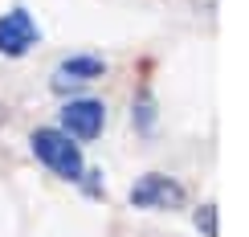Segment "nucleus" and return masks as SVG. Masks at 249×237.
<instances>
[{
	"mask_svg": "<svg viewBox=\"0 0 249 237\" xmlns=\"http://www.w3.org/2000/svg\"><path fill=\"white\" fill-rule=\"evenodd\" d=\"M102 70H107V61H98V57H70L66 66H61L57 82H66V78H98Z\"/></svg>",
	"mask_w": 249,
	"mask_h": 237,
	"instance_id": "39448f33",
	"label": "nucleus"
},
{
	"mask_svg": "<svg viewBox=\"0 0 249 237\" xmlns=\"http://www.w3.org/2000/svg\"><path fill=\"white\" fill-rule=\"evenodd\" d=\"M61 123H66V131H74L70 139H94L102 131V102L98 98H74V102H66Z\"/></svg>",
	"mask_w": 249,
	"mask_h": 237,
	"instance_id": "20e7f679",
	"label": "nucleus"
},
{
	"mask_svg": "<svg viewBox=\"0 0 249 237\" xmlns=\"http://www.w3.org/2000/svg\"><path fill=\"white\" fill-rule=\"evenodd\" d=\"M37 45V25L25 8H13V13L0 17V54L4 57H20Z\"/></svg>",
	"mask_w": 249,
	"mask_h": 237,
	"instance_id": "7ed1b4c3",
	"label": "nucleus"
},
{
	"mask_svg": "<svg viewBox=\"0 0 249 237\" xmlns=\"http://www.w3.org/2000/svg\"><path fill=\"white\" fill-rule=\"evenodd\" d=\"M196 225H200V229H209V233H216V209H213V204H204V209L196 213Z\"/></svg>",
	"mask_w": 249,
	"mask_h": 237,
	"instance_id": "423d86ee",
	"label": "nucleus"
},
{
	"mask_svg": "<svg viewBox=\"0 0 249 237\" xmlns=\"http://www.w3.org/2000/svg\"><path fill=\"white\" fill-rule=\"evenodd\" d=\"M131 204H135V209H180V204H184V188H180L172 176L151 172V176H139V180H135Z\"/></svg>",
	"mask_w": 249,
	"mask_h": 237,
	"instance_id": "f03ea898",
	"label": "nucleus"
},
{
	"mask_svg": "<svg viewBox=\"0 0 249 237\" xmlns=\"http://www.w3.org/2000/svg\"><path fill=\"white\" fill-rule=\"evenodd\" d=\"M33 156L45 164L49 172H57V176H66V180L82 176V151H78V143L70 139L66 131H53V127L33 131Z\"/></svg>",
	"mask_w": 249,
	"mask_h": 237,
	"instance_id": "f257e3e1",
	"label": "nucleus"
}]
</instances>
